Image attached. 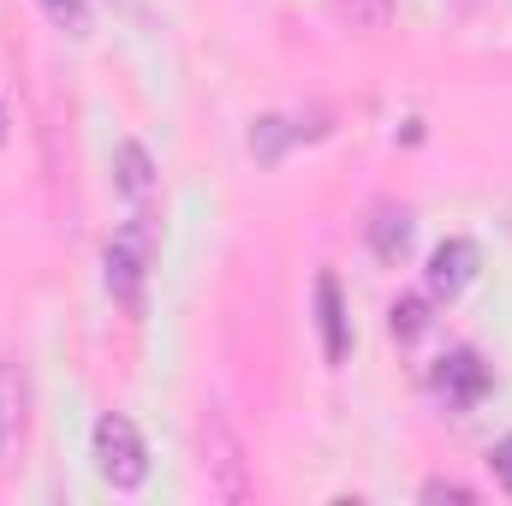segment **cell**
<instances>
[{"instance_id":"4","label":"cell","mask_w":512,"mask_h":506,"mask_svg":"<svg viewBox=\"0 0 512 506\" xmlns=\"http://www.w3.org/2000/svg\"><path fill=\"white\" fill-rule=\"evenodd\" d=\"M435 393L453 405V411H471L483 393H489V364L477 352H447L441 370H435Z\"/></svg>"},{"instance_id":"8","label":"cell","mask_w":512,"mask_h":506,"mask_svg":"<svg viewBox=\"0 0 512 506\" xmlns=\"http://www.w3.org/2000/svg\"><path fill=\"white\" fill-rule=\"evenodd\" d=\"M18 435H24V381H18V370L0 358V465H6V453L18 447Z\"/></svg>"},{"instance_id":"2","label":"cell","mask_w":512,"mask_h":506,"mask_svg":"<svg viewBox=\"0 0 512 506\" xmlns=\"http://www.w3.org/2000/svg\"><path fill=\"white\" fill-rule=\"evenodd\" d=\"M90 453H96V471H102V483L108 489H143V477H149V453H143V435H137V423L120 417V411H108V417H96V435H90Z\"/></svg>"},{"instance_id":"5","label":"cell","mask_w":512,"mask_h":506,"mask_svg":"<svg viewBox=\"0 0 512 506\" xmlns=\"http://www.w3.org/2000/svg\"><path fill=\"white\" fill-rule=\"evenodd\" d=\"M471 274H477V245H471V239H447L441 251L429 256V292L459 298V292L471 286Z\"/></svg>"},{"instance_id":"7","label":"cell","mask_w":512,"mask_h":506,"mask_svg":"<svg viewBox=\"0 0 512 506\" xmlns=\"http://www.w3.org/2000/svg\"><path fill=\"white\" fill-rule=\"evenodd\" d=\"M316 322H322V352H328V364H340V358H346V316H340V286H334V274L316 280Z\"/></svg>"},{"instance_id":"9","label":"cell","mask_w":512,"mask_h":506,"mask_svg":"<svg viewBox=\"0 0 512 506\" xmlns=\"http://www.w3.org/2000/svg\"><path fill=\"white\" fill-rule=\"evenodd\" d=\"M370 245H376L382 262H399V256H405V245H411V221H405V209H382V215H376Z\"/></svg>"},{"instance_id":"6","label":"cell","mask_w":512,"mask_h":506,"mask_svg":"<svg viewBox=\"0 0 512 506\" xmlns=\"http://www.w3.org/2000/svg\"><path fill=\"white\" fill-rule=\"evenodd\" d=\"M114 179H120V191L131 197V209H149V197H155V167H149V149H143V143H120Z\"/></svg>"},{"instance_id":"11","label":"cell","mask_w":512,"mask_h":506,"mask_svg":"<svg viewBox=\"0 0 512 506\" xmlns=\"http://www.w3.org/2000/svg\"><path fill=\"white\" fill-rule=\"evenodd\" d=\"M334 12H340V18H352L358 30H387L393 0H334Z\"/></svg>"},{"instance_id":"1","label":"cell","mask_w":512,"mask_h":506,"mask_svg":"<svg viewBox=\"0 0 512 506\" xmlns=\"http://www.w3.org/2000/svg\"><path fill=\"white\" fill-rule=\"evenodd\" d=\"M197 447H203V483H209V495L227 506L251 501L256 483H251V459H245V441L233 435V423L221 417V411H203V423H197Z\"/></svg>"},{"instance_id":"14","label":"cell","mask_w":512,"mask_h":506,"mask_svg":"<svg viewBox=\"0 0 512 506\" xmlns=\"http://www.w3.org/2000/svg\"><path fill=\"white\" fill-rule=\"evenodd\" d=\"M423 501H477V495L459 483H423Z\"/></svg>"},{"instance_id":"10","label":"cell","mask_w":512,"mask_h":506,"mask_svg":"<svg viewBox=\"0 0 512 506\" xmlns=\"http://www.w3.org/2000/svg\"><path fill=\"white\" fill-rule=\"evenodd\" d=\"M387 328H393V340H405V346H411V340L429 328V304H423V298H399V304L387 310Z\"/></svg>"},{"instance_id":"12","label":"cell","mask_w":512,"mask_h":506,"mask_svg":"<svg viewBox=\"0 0 512 506\" xmlns=\"http://www.w3.org/2000/svg\"><path fill=\"white\" fill-rule=\"evenodd\" d=\"M36 6H42L66 36H84V30H90V0H36Z\"/></svg>"},{"instance_id":"3","label":"cell","mask_w":512,"mask_h":506,"mask_svg":"<svg viewBox=\"0 0 512 506\" xmlns=\"http://www.w3.org/2000/svg\"><path fill=\"white\" fill-rule=\"evenodd\" d=\"M143 274H149V221L131 215V227H120L114 245H108V292L131 316L143 310Z\"/></svg>"},{"instance_id":"13","label":"cell","mask_w":512,"mask_h":506,"mask_svg":"<svg viewBox=\"0 0 512 506\" xmlns=\"http://www.w3.org/2000/svg\"><path fill=\"white\" fill-rule=\"evenodd\" d=\"M489 465H495V483H501V489L512 495V435L501 441V447H495V453H489Z\"/></svg>"}]
</instances>
